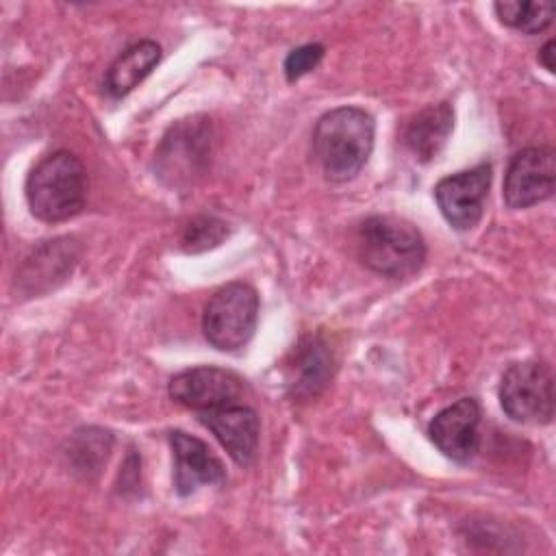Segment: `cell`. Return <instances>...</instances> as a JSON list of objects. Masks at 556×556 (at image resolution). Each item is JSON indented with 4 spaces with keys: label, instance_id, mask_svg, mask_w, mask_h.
Masks as SVG:
<instances>
[{
    "label": "cell",
    "instance_id": "6da1fadb",
    "mask_svg": "<svg viewBox=\"0 0 556 556\" xmlns=\"http://www.w3.org/2000/svg\"><path fill=\"white\" fill-rule=\"evenodd\" d=\"M376 122L358 106L324 113L313 130V150L324 176L332 182L352 180L369 161Z\"/></svg>",
    "mask_w": 556,
    "mask_h": 556
},
{
    "label": "cell",
    "instance_id": "7a4b0ae2",
    "mask_svg": "<svg viewBox=\"0 0 556 556\" xmlns=\"http://www.w3.org/2000/svg\"><path fill=\"white\" fill-rule=\"evenodd\" d=\"M26 202L41 222H65L80 213L87 198L83 161L70 150L46 154L26 176Z\"/></svg>",
    "mask_w": 556,
    "mask_h": 556
},
{
    "label": "cell",
    "instance_id": "3957f363",
    "mask_svg": "<svg viewBox=\"0 0 556 556\" xmlns=\"http://www.w3.org/2000/svg\"><path fill=\"white\" fill-rule=\"evenodd\" d=\"M361 263L387 278H406L426 261V241L406 219L393 215H371L356 232Z\"/></svg>",
    "mask_w": 556,
    "mask_h": 556
},
{
    "label": "cell",
    "instance_id": "277c9868",
    "mask_svg": "<svg viewBox=\"0 0 556 556\" xmlns=\"http://www.w3.org/2000/svg\"><path fill=\"white\" fill-rule=\"evenodd\" d=\"M213 124L204 115L174 122L154 152V172L172 189L191 187L211 163Z\"/></svg>",
    "mask_w": 556,
    "mask_h": 556
},
{
    "label": "cell",
    "instance_id": "5b68a950",
    "mask_svg": "<svg viewBox=\"0 0 556 556\" xmlns=\"http://www.w3.org/2000/svg\"><path fill=\"white\" fill-rule=\"evenodd\" d=\"M258 321V293L243 280L219 287L204 306L202 332L206 341L222 352H235L248 345Z\"/></svg>",
    "mask_w": 556,
    "mask_h": 556
},
{
    "label": "cell",
    "instance_id": "8992f818",
    "mask_svg": "<svg viewBox=\"0 0 556 556\" xmlns=\"http://www.w3.org/2000/svg\"><path fill=\"white\" fill-rule=\"evenodd\" d=\"M502 410L517 424L543 426L554 417V374L543 361L510 365L500 382Z\"/></svg>",
    "mask_w": 556,
    "mask_h": 556
},
{
    "label": "cell",
    "instance_id": "52a82bcc",
    "mask_svg": "<svg viewBox=\"0 0 556 556\" xmlns=\"http://www.w3.org/2000/svg\"><path fill=\"white\" fill-rule=\"evenodd\" d=\"M491 187V165L480 163L441 178L434 187V200L454 230L473 228L484 211V200Z\"/></svg>",
    "mask_w": 556,
    "mask_h": 556
},
{
    "label": "cell",
    "instance_id": "ba28073f",
    "mask_svg": "<svg viewBox=\"0 0 556 556\" xmlns=\"http://www.w3.org/2000/svg\"><path fill=\"white\" fill-rule=\"evenodd\" d=\"M556 156L549 146L519 150L504 176V202L510 208H528L554 193Z\"/></svg>",
    "mask_w": 556,
    "mask_h": 556
},
{
    "label": "cell",
    "instance_id": "9c48e42d",
    "mask_svg": "<svg viewBox=\"0 0 556 556\" xmlns=\"http://www.w3.org/2000/svg\"><path fill=\"white\" fill-rule=\"evenodd\" d=\"M167 393L174 402L200 413L237 402L243 393V380L230 369L202 365L176 374Z\"/></svg>",
    "mask_w": 556,
    "mask_h": 556
},
{
    "label": "cell",
    "instance_id": "30bf717a",
    "mask_svg": "<svg viewBox=\"0 0 556 556\" xmlns=\"http://www.w3.org/2000/svg\"><path fill=\"white\" fill-rule=\"evenodd\" d=\"M428 437L437 450L456 460L467 463L480 447V406L473 397H463L439 410L428 424Z\"/></svg>",
    "mask_w": 556,
    "mask_h": 556
},
{
    "label": "cell",
    "instance_id": "8fae6325",
    "mask_svg": "<svg viewBox=\"0 0 556 556\" xmlns=\"http://www.w3.org/2000/svg\"><path fill=\"white\" fill-rule=\"evenodd\" d=\"M198 419L215 434V439L237 465L248 467L256 458L261 421L254 408L232 402L211 410H200Z\"/></svg>",
    "mask_w": 556,
    "mask_h": 556
},
{
    "label": "cell",
    "instance_id": "7c38bea8",
    "mask_svg": "<svg viewBox=\"0 0 556 556\" xmlns=\"http://www.w3.org/2000/svg\"><path fill=\"white\" fill-rule=\"evenodd\" d=\"M169 445L174 452V489L178 495L185 497L204 484H222L226 480L222 460L204 441L174 430L169 432Z\"/></svg>",
    "mask_w": 556,
    "mask_h": 556
},
{
    "label": "cell",
    "instance_id": "4fadbf2b",
    "mask_svg": "<svg viewBox=\"0 0 556 556\" xmlns=\"http://www.w3.org/2000/svg\"><path fill=\"white\" fill-rule=\"evenodd\" d=\"M78 258V245L70 237L43 241L39 248L24 258L20 271L15 274V282L22 291L37 295L48 289H54L56 282L65 280Z\"/></svg>",
    "mask_w": 556,
    "mask_h": 556
},
{
    "label": "cell",
    "instance_id": "5bb4252c",
    "mask_svg": "<svg viewBox=\"0 0 556 556\" xmlns=\"http://www.w3.org/2000/svg\"><path fill=\"white\" fill-rule=\"evenodd\" d=\"M452 126H454V109L450 106V102L430 104L406 122L402 130V141L417 161L428 163L445 146L452 132Z\"/></svg>",
    "mask_w": 556,
    "mask_h": 556
},
{
    "label": "cell",
    "instance_id": "9a60e30c",
    "mask_svg": "<svg viewBox=\"0 0 556 556\" xmlns=\"http://www.w3.org/2000/svg\"><path fill=\"white\" fill-rule=\"evenodd\" d=\"M161 61V46L143 39L119 52L104 74V89L111 98L128 96Z\"/></svg>",
    "mask_w": 556,
    "mask_h": 556
},
{
    "label": "cell",
    "instance_id": "2e32d148",
    "mask_svg": "<svg viewBox=\"0 0 556 556\" xmlns=\"http://www.w3.org/2000/svg\"><path fill=\"white\" fill-rule=\"evenodd\" d=\"M332 374V354L317 337H306L293 352L289 387L298 397H315Z\"/></svg>",
    "mask_w": 556,
    "mask_h": 556
},
{
    "label": "cell",
    "instance_id": "e0dca14e",
    "mask_svg": "<svg viewBox=\"0 0 556 556\" xmlns=\"http://www.w3.org/2000/svg\"><path fill=\"white\" fill-rule=\"evenodd\" d=\"M493 9L502 24L526 35H536L545 30L554 17L552 2H495Z\"/></svg>",
    "mask_w": 556,
    "mask_h": 556
},
{
    "label": "cell",
    "instance_id": "ac0fdd59",
    "mask_svg": "<svg viewBox=\"0 0 556 556\" xmlns=\"http://www.w3.org/2000/svg\"><path fill=\"white\" fill-rule=\"evenodd\" d=\"M226 237V224L215 217H195L182 232V248L187 252H202L215 248Z\"/></svg>",
    "mask_w": 556,
    "mask_h": 556
},
{
    "label": "cell",
    "instance_id": "d6986e66",
    "mask_svg": "<svg viewBox=\"0 0 556 556\" xmlns=\"http://www.w3.org/2000/svg\"><path fill=\"white\" fill-rule=\"evenodd\" d=\"M324 46L321 43H304L300 48H293L285 59V76L289 83L302 78L304 74L313 72L319 61L324 59Z\"/></svg>",
    "mask_w": 556,
    "mask_h": 556
},
{
    "label": "cell",
    "instance_id": "ffe728a7",
    "mask_svg": "<svg viewBox=\"0 0 556 556\" xmlns=\"http://www.w3.org/2000/svg\"><path fill=\"white\" fill-rule=\"evenodd\" d=\"M554 39H549V41H545L543 43V48L539 50V63L547 70V72H554Z\"/></svg>",
    "mask_w": 556,
    "mask_h": 556
}]
</instances>
